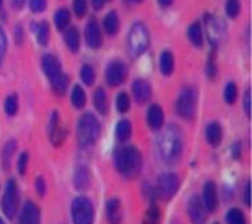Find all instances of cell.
Wrapping results in <instances>:
<instances>
[{
    "instance_id": "obj_13",
    "label": "cell",
    "mask_w": 252,
    "mask_h": 224,
    "mask_svg": "<svg viewBox=\"0 0 252 224\" xmlns=\"http://www.w3.org/2000/svg\"><path fill=\"white\" fill-rule=\"evenodd\" d=\"M39 223H40V209L34 203L28 201L23 206L20 215V224H39Z\"/></svg>"
},
{
    "instance_id": "obj_38",
    "label": "cell",
    "mask_w": 252,
    "mask_h": 224,
    "mask_svg": "<svg viewBox=\"0 0 252 224\" xmlns=\"http://www.w3.org/2000/svg\"><path fill=\"white\" fill-rule=\"evenodd\" d=\"M14 151H16V141H14V140H11V141H8V143L5 144V147H3V166L8 168L9 160H11L12 154H14Z\"/></svg>"
},
{
    "instance_id": "obj_40",
    "label": "cell",
    "mask_w": 252,
    "mask_h": 224,
    "mask_svg": "<svg viewBox=\"0 0 252 224\" xmlns=\"http://www.w3.org/2000/svg\"><path fill=\"white\" fill-rule=\"evenodd\" d=\"M158 218H160V214H158V209L157 207H153L148 212V217L145 218L143 224H158Z\"/></svg>"
},
{
    "instance_id": "obj_14",
    "label": "cell",
    "mask_w": 252,
    "mask_h": 224,
    "mask_svg": "<svg viewBox=\"0 0 252 224\" xmlns=\"http://www.w3.org/2000/svg\"><path fill=\"white\" fill-rule=\"evenodd\" d=\"M132 94H134V98L138 105H145L149 102L151 98V86L148 82L145 80H137L134 84H132Z\"/></svg>"
},
{
    "instance_id": "obj_53",
    "label": "cell",
    "mask_w": 252,
    "mask_h": 224,
    "mask_svg": "<svg viewBox=\"0 0 252 224\" xmlns=\"http://www.w3.org/2000/svg\"><path fill=\"white\" fill-rule=\"evenodd\" d=\"M216 224H217V223H216Z\"/></svg>"
},
{
    "instance_id": "obj_42",
    "label": "cell",
    "mask_w": 252,
    "mask_h": 224,
    "mask_svg": "<svg viewBox=\"0 0 252 224\" xmlns=\"http://www.w3.org/2000/svg\"><path fill=\"white\" fill-rule=\"evenodd\" d=\"M27 166H28V154L23 152L20 157H19V161H17V169L20 173H25V170H27Z\"/></svg>"
},
{
    "instance_id": "obj_21",
    "label": "cell",
    "mask_w": 252,
    "mask_h": 224,
    "mask_svg": "<svg viewBox=\"0 0 252 224\" xmlns=\"http://www.w3.org/2000/svg\"><path fill=\"white\" fill-rule=\"evenodd\" d=\"M119 27H120V22H119V16L116 14L114 11L112 12H108L105 20H103V28L105 31L109 34V35H114L117 31H119Z\"/></svg>"
},
{
    "instance_id": "obj_24",
    "label": "cell",
    "mask_w": 252,
    "mask_h": 224,
    "mask_svg": "<svg viewBox=\"0 0 252 224\" xmlns=\"http://www.w3.org/2000/svg\"><path fill=\"white\" fill-rule=\"evenodd\" d=\"M65 43L68 45V48L71 49L72 53L79 51L80 48V35H79V31L75 28H69L65 34Z\"/></svg>"
},
{
    "instance_id": "obj_28",
    "label": "cell",
    "mask_w": 252,
    "mask_h": 224,
    "mask_svg": "<svg viewBox=\"0 0 252 224\" xmlns=\"http://www.w3.org/2000/svg\"><path fill=\"white\" fill-rule=\"evenodd\" d=\"M219 28H221V25H220L219 20H216V19H208V29H209V37H211L212 43H217L219 39L221 37V34H223V31L219 29Z\"/></svg>"
},
{
    "instance_id": "obj_3",
    "label": "cell",
    "mask_w": 252,
    "mask_h": 224,
    "mask_svg": "<svg viewBox=\"0 0 252 224\" xmlns=\"http://www.w3.org/2000/svg\"><path fill=\"white\" fill-rule=\"evenodd\" d=\"M100 135V123L98 120L91 115L85 114L77 124V140L82 147L93 146Z\"/></svg>"
},
{
    "instance_id": "obj_26",
    "label": "cell",
    "mask_w": 252,
    "mask_h": 224,
    "mask_svg": "<svg viewBox=\"0 0 252 224\" xmlns=\"http://www.w3.org/2000/svg\"><path fill=\"white\" fill-rule=\"evenodd\" d=\"M94 105L100 114H106L108 112V97L103 89H97L94 94Z\"/></svg>"
},
{
    "instance_id": "obj_12",
    "label": "cell",
    "mask_w": 252,
    "mask_h": 224,
    "mask_svg": "<svg viewBox=\"0 0 252 224\" xmlns=\"http://www.w3.org/2000/svg\"><path fill=\"white\" fill-rule=\"evenodd\" d=\"M85 37H86L88 46H91L94 49L102 46V32H100V28H98V25L94 19H91L90 22H88Z\"/></svg>"
},
{
    "instance_id": "obj_41",
    "label": "cell",
    "mask_w": 252,
    "mask_h": 224,
    "mask_svg": "<svg viewBox=\"0 0 252 224\" xmlns=\"http://www.w3.org/2000/svg\"><path fill=\"white\" fill-rule=\"evenodd\" d=\"M30 6L32 12H42L46 8V0H30Z\"/></svg>"
},
{
    "instance_id": "obj_15",
    "label": "cell",
    "mask_w": 252,
    "mask_h": 224,
    "mask_svg": "<svg viewBox=\"0 0 252 224\" xmlns=\"http://www.w3.org/2000/svg\"><path fill=\"white\" fill-rule=\"evenodd\" d=\"M203 204L208 212H214L217 209V189L214 183H206L203 191Z\"/></svg>"
},
{
    "instance_id": "obj_5",
    "label": "cell",
    "mask_w": 252,
    "mask_h": 224,
    "mask_svg": "<svg viewBox=\"0 0 252 224\" xmlns=\"http://www.w3.org/2000/svg\"><path fill=\"white\" fill-rule=\"evenodd\" d=\"M71 212L74 224H93L94 221V207L85 196L75 198L71 206Z\"/></svg>"
},
{
    "instance_id": "obj_52",
    "label": "cell",
    "mask_w": 252,
    "mask_h": 224,
    "mask_svg": "<svg viewBox=\"0 0 252 224\" xmlns=\"http://www.w3.org/2000/svg\"><path fill=\"white\" fill-rule=\"evenodd\" d=\"M2 2H3V0H0V6H2Z\"/></svg>"
},
{
    "instance_id": "obj_8",
    "label": "cell",
    "mask_w": 252,
    "mask_h": 224,
    "mask_svg": "<svg viewBox=\"0 0 252 224\" xmlns=\"http://www.w3.org/2000/svg\"><path fill=\"white\" fill-rule=\"evenodd\" d=\"M157 188H158V194L161 195V198L169 200V198H172L179 191L177 175H175V173H161L157 181Z\"/></svg>"
},
{
    "instance_id": "obj_20",
    "label": "cell",
    "mask_w": 252,
    "mask_h": 224,
    "mask_svg": "<svg viewBox=\"0 0 252 224\" xmlns=\"http://www.w3.org/2000/svg\"><path fill=\"white\" fill-rule=\"evenodd\" d=\"M106 214L111 224H120L122 221V206L119 200H109L106 204Z\"/></svg>"
},
{
    "instance_id": "obj_25",
    "label": "cell",
    "mask_w": 252,
    "mask_h": 224,
    "mask_svg": "<svg viewBox=\"0 0 252 224\" xmlns=\"http://www.w3.org/2000/svg\"><path fill=\"white\" fill-rule=\"evenodd\" d=\"M132 128H131V123L128 120H120L117 123V128H116V137L119 141H126L131 137Z\"/></svg>"
},
{
    "instance_id": "obj_27",
    "label": "cell",
    "mask_w": 252,
    "mask_h": 224,
    "mask_svg": "<svg viewBox=\"0 0 252 224\" xmlns=\"http://www.w3.org/2000/svg\"><path fill=\"white\" fill-rule=\"evenodd\" d=\"M71 102H72V106L77 108V109L85 106V103H86V94H85V91L80 88V86H74L72 94H71Z\"/></svg>"
},
{
    "instance_id": "obj_36",
    "label": "cell",
    "mask_w": 252,
    "mask_h": 224,
    "mask_svg": "<svg viewBox=\"0 0 252 224\" xmlns=\"http://www.w3.org/2000/svg\"><path fill=\"white\" fill-rule=\"evenodd\" d=\"M237 86L234 83H229L228 86L224 88V100L228 105H234L237 100Z\"/></svg>"
},
{
    "instance_id": "obj_43",
    "label": "cell",
    "mask_w": 252,
    "mask_h": 224,
    "mask_svg": "<svg viewBox=\"0 0 252 224\" xmlns=\"http://www.w3.org/2000/svg\"><path fill=\"white\" fill-rule=\"evenodd\" d=\"M5 51H6V37L3 29L0 28V65H2V60L5 57Z\"/></svg>"
},
{
    "instance_id": "obj_48",
    "label": "cell",
    "mask_w": 252,
    "mask_h": 224,
    "mask_svg": "<svg viewBox=\"0 0 252 224\" xmlns=\"http://www.w3.org/2000/svg\"><path fill=\"white\" fill-rule=\"evenodd\" d=\"M23 2H25V0H11V3H12V6H14V8H22V5H23Z\"/></svg>"
},
{
    "instance_id": "obj_50",
    "label": "cell",
    "mask_w": 252,
    "mask_h": 224,
    "mask_svg": "<svg viewBox=\"0 0 252 224\" xmlns=\"http://www.w3.org/2000/svg\"><path fill=\"white\" fill-rule=\"evenodd\" d=\"M129 2H134V3H140V2H143V0H129Z\"/></svg>"
},
{
    "instance_id": "obj_37",
    "label": "cell",
    "mask_w": 252,
    "mask_h": 224,
    "mask_svg": "<svg viewBox=\"0 0 252 224\" xmlns=\"http://www.w3.org/2000/svg\"><path fill=\"white\" fill-rule=\"evenodd\" d=\"M82 79H83V82H85L86 84H90V86L94 83V80H95V71L93 69V66L85 65V66L82 68Z\"/></svg>"
},
{
    "instance_id": "obj_33",
    "label": "cell",
    "mask_w": 252,
    "mask_h": 224,
    "mask_svg": "<svg viewBox=\"0 0 252 224\" xmlns=\"http://www.w3.org/2000/svg\"><path fill=\"white\" fill-rule=\"evenodd\" d=\"M68 76L66 74H62V77L60 79H57L51 86H53V89H54V92L56 94H59V95H63L65 94V91H66V88H68Z\"/></svg>"
},
{
    "instance_id": "obj_2",
    "label": "cell",
    "mask_w": 252,
    "mask_h": 224,
    "mask_svg": "<svg viewBox=\"0 0 252 224\" xmlns=\"http://www.w3.org/2000/svg\"><path fill=\"white\" fill-rule=\"evenodd\" d=\"M114 166L125 177H135L142 168V157L135 147H122L114 154Z\"/></svg>"
},
{
    "instance_id": "obj_31",
    "label": "cell",
    "mask_w": 252,
    "mask_h": 224,
    "mask_svg": "<svg viewBox=\"0 0 252 224\" xmlns=\"http://www.w3.org/2000/svg\"><path fill=\"white\" fill-rule=\"evenodd\" d=\"M37 42H39L42 46H46L48 45V40H49V27L46 22H42L39 27H37Z\"/></svg>"
},
{
    "instance_id": "obj_30",
    "label": "cell",
    "mask_w": 252,
    "mask_h": 224,
    "mask_svg": "<svg viewBox=\"0 0 252 224\" xmlns=\"http://www.w3.org/2000/svg\"><path fill=\"white\" fill-rule=\"evenodd\" d=\"M17 109H19V98L16 94H11L6 97V100H5V112H6V115L9 117H14L17 114Z\"/></svg>"
},
{
    "instance_id": "obj_1",
    "label": "cell",
    "mask_w": 252,
    "mask_h": 224,
    "mask_svg": "<svg viewBox=\"0 0 252 224\" xmlns=\"http://www.w3.org/2000/svg\"><path fill=\"white\" fill-rule=\"evenodd\" d=\"M157 144L161 160L166 163H175L182 155V132L175 126H168L160 134Z\"/></svg>"
},
{
    "instance_id": "obj_11",
    "label": "cell",
    "mask_w": 252,
    "mask_h": 224,
    "mask_svg": "<svg viewBox=\"0 0 252 224\" xmlns=\"http://www.w3.org/2000/svg\"><path fill=\"white\" fill-rule=\"evenodd\" d=\"M42 66H43V71L46 74V77L48 80L51 82V84L62 77V68H60V63H59V60L51 56V54H46L42 60Z\"/></svg>"
},
{
    "instance_id": "obj_47",
    "label": "cell",
    "mask_w": 252,
    "mask_h": 224,
    "mask_svg": "<svg viewBox=\"0 0 252 224\" xmlns=\"http://www.w3.org/2000/svg\"><path fill=\"white\" fill-rule=\"evenodd\" d=\"M93 2V6L95 8V9H100V8H103V5L106 3V2H109V0H91Z\"/></svg>"
},
{
    "instance_id": "obj_34",
    "label": "cell",
    "mask_w": 252,
    "mask_h": 224,
    "mask_svg": "<svg viewBox=\"0 0 252 224\" xmlns=\"http://www.w3.org/2000/svg\"><path fill=\"white\" fill-rule=\"evenodd\" d=\"M116 105H117L119 112H122V114H125V112H128L129 108H131V102H129L128 94L120 92V94L117 95V102H116Z\"/></svg>"
},
{
    "instance_id": "obj_44",
    "label": "cell",
    "mask_w": 252,
    "mask_h": 224,
    "mask_svg": "<svg viewBox=\"0 0 252 224\" xmlns=\"http://www.w3.org/2000/svg\"><path fill=\"white\" fill-rule=\"evenodd\" d=\"M35 189H37V194H39L40 196L45 195V192H46V186H45V181H43L42 177H39V178L35 180Z\"/></svg>"
},
{
    "instance_id": "obj_4",
    "label": "cell",
    "mask_w": 252,
    "mask_h": 224,
    "mask_svg": "<svg viewBox=\"0 0 252 224\" xmlns=\"http://www.w3.org/2000/svg\"><path fill=\"white\" fill-rule=\"evenodd\" d=\"M149 46V32L143 23L137 22L128 35V51L131 57H140Z\"/></svg>"
},
{
    "instance_id": "obj_51",
    "label": "cell",
    "mask_w": 252,
    "mask_h": 224,
    "mask_svg": "<svg viewBox=\"0 0 252 224\" xmlns=\"http://www.w3.org/2000/svg\"><path fill=\"white\" fill-rule=\"evenodd\" d=\"M0 224H5V221H3L2 218H0Z\"/></svg>"
},
{
    "instance_id": "obj_9",
    "label": "cell",
    "mask_w": 252,
    "mask_h": 224,
    "mask_svg": "<svg viewBox=\"0 0 252 224\" xmlns=\"http://www.w3.org/2000/svg\"><path fill=\"white\" fill-rule=\"evenodd\" d=\"M128 76V68L122 61H112L106 69V82L109 86H119Z\"/></svg>"
},
{
    "instance_id": "obj_17",
    "label": "cell",
    "mask_w": 252,
    "mask_h": 224,
    "mask_svg": "<svg viewBox=\"0 0 252 224\" xmlns=\"http://www.w3.org/2000/svg\"><path fill=\"white\" fill-rule=\"evenodd\" d=\"M148 124L151 129L158 131L160 128H163V111L160 106L153 105L148 111Z\"/></svg>"
},
{
    "instance_id": "obj_19",
    "label": "cell",
    "mask_w": 252,
    "mask_h": 224,
    "mask_svg": "<svg viewBox=\"0 0 252 224\" xmlns=\"http://www.w3.org/2000/svg\"><path fill=\"white\" fill-rule=\"evenodd\" d=\"M49 135H51V141L53 144H60L63 141V137H65V129L60 126V118L59 114L54 112L53 118H51V129H49Z\"/></svg>"
},
{
    "instance_id": "obj_35",
    "label": "cell",
    "mask_w": 252,
    "mask_h": 224,
    "mask_svg": "<svg viewBox=\"0 0 252 224\" xmlns=\"http://www.w3.org/2000/svg\"><path fill=\"white\" fill-rule=\"evenodd\" d=\"M226 14L231 19H235L240 14V2L238 0H226Z\"/></svg>"
},
{
    "instance_id": "obj_45",
    "label": "cell",
    "mask_w": 252,
    "mask_h": 224,
    "mask_svg": "<svg viewBox=\"0 0 252 224\" xmlns=\"http://www.w3.org/2000/svg\"><path fill=\"white\" fill-rule=\"evenodd\" d=\"M252 103V94H251V89L245 94V111H246V114L251 117V105Z\"/></svg>"
},
{
    "instance_id": "obj_32",
    "label": "cell",
    "mask_w": 252,
    "mask_h": 224,
    "mask_svg": "<svg viewBox=\"0 0 252 224\" xmlns=\"http://www.w3.org/2000/svg\"><path fill=\"white\" fill-rule=\"evenodd\" d=\"M226 221H228V224H246L243 212L238 209H231L226 215Z\"/></svg>"
},
{
    "instance_id": "obj_7",
    "label": "cell",
    "mask_w": 252,
    "mask_h": 224,
    "mask_svg": "<svg viewBox=\"0 0 252 224\" xmlns=\"http://www.w3.org/2000/svg\"><path fill=\"white\" fill-rule=\"evenodd\" d=\"M17 204H19V192H17V184L9 180L5 186V192H3V196H2V210L6 218H12L17 210Z\"/></svg>"
},
{
    "instance_id": "obj_23",
    "label": "cell",
    "mask_w": 252,
    "mask_h": 224,
    "mask_svg": "<svg viewBox=\"0 0 252 224\" xmlns=\"http://www.w3.org/2000/svg\"><path fill=\"white\" fill-rule=\"evenodd\" d=\"M160 71L163 76H171L174 71V56L169 51L161 53L160 56Z\"/></svg>"
},
{
    "instance_id": "obj_10",
    "label": "cell",
    "mask_w": 252,
    "mask_h": 224,
    "mask_svg": "<svg viewBox=\"0 0 252 224\" xmlns=\"http://www.w3.org/2000/svg\"><path fill=\"white\" fill-rule=\"evenodd\" d=\"M208 210L203 204V201L200 200L198 196H192L191 201L188 204V214H189V218L194 224H205L206 221V217H208Z\"/></svg>"
},
{
    "instance_id": "obj_49",
    "label": "cell",
    "mask_w": 252,
    "mask_h": 224,
    "mask_svg": "<svg viewBox=\"0 0 252 224\" xmlns=\"http://www.w3.org/2000/svg\"><path fill=\"white\" fill-rule=\"evenodd\" d=\"M158 3H160L161 6H169V5L172 3V0H158Z\"/></svg>"
},
{
    "instance_id": "obj_6",
    "label": "cell",
    "mask_w": 252,
    "mask_h": 224,
    "mask_svg": "<svg viewBox=\"0 0 252 224\" xmlns=\"http://www.w3.org/2000/svg\"><path fill=\"white\" fill-rule=\"evenodd\" d=\"M175 109H177L180 117L186 120L194 118L197 109V94L192 88L182 91V94L177 98V103H175Z\"/></svg>"
},
{
    "instance_id": "obj_46",
    "label": "cell",
    "mask_w": 252,
    "mask_h": 224,
    "mask_svg": "<svg viewBox=\"0 0 252 224\" xmlns=\"http://www.w3.org/2000/svg\"><path fill=\"white\" fill-rule=\"evenodd\" d=\"M251 198H252V184L248 183L246 184V189H245V203L248 206H251Z\"/></svg>"
},
{
    "instance_id": "obj_16",
    "label": "cell",
    "mask_w": 252,
    "mask_h": 224,
    "mask_svg": "<svg viewBox=\"0 0 252 224\" xmlns=\"http://www.w3.org/2000/svg\"><path fill=\"white\" fill-rule=\"evenodd\" d=\"M223 139V129L220 126V123L214 121L209 123L208 128H206V140L211 146H219L221 143Z\"/></svg>"
},
{
    "instance_id": "obj_39",
    "label": "cell",
    "mask_w": 252,
    "mask_h": 224,
    "mask_svg": "<svg viewBox=\"0 0 252 224\" xmlns=\"http://www.w3.org/2000/svg\"><path fill=\"white\" fill-rule=\"evenodd\" d=\"M86 9H88L86 0H74V11L77 17H83L86 14Z\"/></svg>"
},
{
    "instance_id": "obj_29",
    "label": "cell",
    "mask_w": 252,
    "mask_h": 224,
    "mask_svg": "<svg viewBox=\"0 0 252 224\" xmlns=\"http://www.w3.org/2000/svg\"><path fill=\"white\" fill-rule=\"evenodd\" d=\"M69 11L68 9H65V8H62V9H59L57 12H56V17H54V20H56V27H57V29H60V31H63L65 29L68 25H69Z\"/></svg>"
},
{
    "instance_id": "obj_18",
    "label": "cell",
    "mask_w": 252,
    "mask_h": 224,
    "mask_svg": "<svg viewBox=\"0 0 252 224\" xmlns=\"http://www.w3.org/2000/svg\"><path fill=\"white\" fill-rule=\"evenodd\" d=\"M74 184L75 188L80 189V191H85L90 188L91 184V173L88 170L86 166H80L75 170V177H74Z\"/></svg>"
},
{
    "instance_id": "obj_22",
    "label": "cell",
    "mask_w": 252,
    "mask_h": 224,
    "mask_svg": "<svg viewBox=\"0 0 252 224\" xmlns=\"http://www.w3.org/2000/svg\"><path fill=\"white\" fill-rule=\"evenodd\" d=\"M188 37L189 40H191V43L197 48H200L201 45H203V32H201V27L200 23H192L191 27H189L188 29Z\"/></svg>"
}]
</instances>
